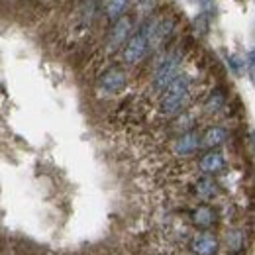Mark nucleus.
I'll list each match as a JSON object with an SVG mask.
<instances>
[{
    "label": "nucleus",
    "mask_w": 255,
    "mask_h": 255,
    "mask_svg": "<svg viewBox=\"0 0 255 255\" xmlns=\"http://www.w3.org/2000/svg\"><path fill=\"white\" fill-rule=\"evenodd\" d=\"M226 139H228V131L220 126H212L202 133V137H200V145H206V147H218V145H222Z\"/></svg>",
    "instance_id": "9d476101"
},
{
    "label": "nucleus",
    "mask_w": 255,
    "mask_h": 255,
    "mask_svg": "<svg viewBox=\"0 0 255 255\" xmlns=\"http://www.w3.org/2000/svg\"><path fill=\"white\" fill-rule=\"evenodd\" d=\"M191 218H192V224H194L196 228L208 230L212 224L216 222V212H214L212 206H208V204H200L198 208L192 210Z\"/></svg>",
    "instance_id": "1a4fd4ad"
},
{
    "label": "nucleus",
    "mask_w": 255,
    "mask_h": 255,
    "mask_svg": "<svg viewBox=\"0 0 255 255\" xmlns=\"http://www.w3.org/2000/svg\"><path fill=\"white\" fill-rule=\"evenodd\" d=\"M218 248H220V244L212 234H200L191 244V250L194 255H216Z\"/></svg>",
    "instance_id": "0eeeda50"
},
{
    "label": "nucleus",
    "mask_w": 255,
    "mask_h": 255,
    "mask_svg": "<svg viewBox=\"0 0 255 255\" xmlns=\"http://www.w3.org/2000/svg\"><path fill=\"white\" fill-rule=\"evenodd\" d=\"M224 104H226V95H224L222 91H214L212 95L208 96V100H206L204 108H206V112L214 114V112H218V110L222 108Z\"/></svg>",
    "instance_id": "4468645a"
},
{
    "label": "nucleus",
    "mask_w": 255,
    "mask_h": 255,
    "mask_svg": "<svg viewBox=\"0 0 255 255\" xmlns=\"http://www.w3.org/2000/svg\"><path fill=\"white\" fill-rule=\"evenodd\" d=\"M198 147H200V135H198V131H194V129L183 131V135H179V137L175 139V143H173V151H175L177 155H183V157L192 155Z\"/></svg>",
    "instance_id": "423d86ee"
},
{
    "label": "nucleus",
    "mask_w": 255,
    "mask_h": 255,
    "mask_svg": "<svg viewBox=\"0 0 255 255\" xmlns=\"http://www.w3.org/2000/svg\"><path fill=\"white\" fill-rule=\"evenodd\" d=\"M181 61H183V55H181V51H173L171 55H167L165 59H163V63L159 65V69L155 71V79H153V89L157 91V93H163L165 89H167V85L173 81V79H177L181 73Z\"/></svg>",
    "instance_id": "7ed1b4c3"
},
{
    "label": "nucleus",
    "mask_w": 255,
    "mask_h": 255,
    "mask_svg": "<svg viewBox=\"0 0 255 255\" xmlns=\"http://www.w3.org/2000/svg\"><path fill=\"white\" fill-rule=\"evenodd\" d=\"M157 6V0H137V10L143 16H149Z\"/></svg>",
    "instance_id": "dca6fc26"
},
{
    "label": "nucleus",
    "mask_w": 255,
    "mask_h": 255,
    "mask_svg": "<svg viewBox=\"0 0 255 255\" xmlns=\"http://www.w3.org/2000/svg\"><path fill=\"white\" fill-rule=\"evenodd\" d=\"M196 2H198V6L202 8V12H204V14H208V16H210V14L214 12V0H196Z\"/></svg>",
    "instance_id": "f3484780"
},
{
    "label": "nucleus",
    "mask_w": 255,
    "mask_h": 255,
    "mask_svg": "<svg viewBox=\"0 0 255 255\" xmlns=\"http://www.w3.org/2000/svg\"><path fill=\"white\" fill-rule=\"evenodd\" d=\"M98 6V0H79L77 8H79V16H81V22L85 26H89L93 22V16H95V10Z\"/></svg>",
    "instance_id": "f8f14e48"
},
{
    "label": "nucleus",
    "mask_w": 255,
    "mask_h": 255,
    "mask_svg": "<svg viewBox=\"0 0 255 255\" xmlns=\"http://www.w3.org/2000/svg\"><path fill=\"white\" fill-rule=\"evenodd\" d=\"M133 32V18L131 16H126L122 14L120 18L114 20V26L110 30V35H108V45L110 49H120L124 47V43L128 41V37Z\"/></svg>",
    "instance_id": "20e7f679"
},
{
    "label": "nucleus",
    "mask_w": 255,
    "mask_h": 255,
    "mask_svg": "<svg viewBox=\"0 0 255 255\" xmlns=\"http://www.w3.org/2000/svg\"><path fill=\"white\" fill-rule=\"evenodd\" d=\"M196 194H198L202 200H210V198H214V196L218 194V187H216V183H214L210 177H202V179H198V183H196Z\"/></svg>",
    "instance_id": "9b49d317"
},
{
    "label": "nucleus",
    "mask_w": 255,
    "mask_h": 255,
    "mask_svg": "<svg viewBox=\"0 0 255 255\" xmlns=\"http://www.w3.org/2000/svg\"><path fill=\"white\" fill-rule=\"evenodd\" d=\"M149 33H151V20L141 24L137 32L128 37V41L124 43V61L128 65L139 63L147 55V51H149Z\"/></svg>",
    "instance_id": "f03ea898"
},
{
    "label": "nucleus",
    "mask_w": 255,
    "mask_h": 255,
    "mask_svg": "<svg viewBox=\"0 0 255 255\" xmlns=\"http://www.w3.org/2000/svg\"><path fill=\"white\" fill-rule=\"evenodd\" d=\"M226 167V159L220 151H208L206 155H202L200 159V171L204 175H216Z\"/></svg>",
    "instance_id": "6e6552de"
},
{
    "label": "nucleus",
    "mask_w": 255,
    "mask_h": 255,
    "mask_svg": "<svg viewBox=\"0 0 255 255\" xmlns=\"http://www.w3.org/2000/svg\"><path fill=\"white\" fill-rule=\"evenodd\" d=\"M244 234L240 232V230H232V232H228V238H226V242H228V250H232V252H242L244 250Z\"/></svg>",
    "instance_id": "2eb2a0df"
},
{
    "label": "nucleus",
    "mask_w": 255,
    "mask_h": 255,
    "mask_svg": "<svg viewBox=\"0 0 255 255\" xmlns=\"http://www.w3.org/2000/svg\"><path fill=\"white\" fill-rule=\"evenodd\" d=\"M128 4H129V0H108L106 2V14H108V18L110 20L120 18L126 12Z\"/></svg>",
    "instance_id": "ddd939ff"
},
{
    "label": "nucleus",
    "mask_w": 255,
    "mask_h": 255,
    "mask_svg": "<svg viewBox=\"0 0 255 255\" xmlns=\"http://www.w3.org/2000/svg\"><path fill=\"white\" fill-rule=\"evenodd\" d=\"M126 85H128V77L126 73H124V69H120V67H110L100 77V81H98L100 91L106 93V95H118V93H122L126 89Z\"/></svg>",
    "instance_id": "39448f33"
},
{
    "label": "nucleus",
    "mask_w": 255,
    "mask_h": 255,
    "mask_svg": "<svg viewBox=\"0 0 255 255\" xmlns=\"http://www.w3.org/2000/svg\"><path fill=\"white\" fill-rule=\"evenodd\" d=\"M191 100V81L183 75H179L177 79H173L167 89L163 91L161 98V112L165 116H177L181 114L187 104Z\"/></svg>",
    "instance_id": "f257e3e1"
},
{
    "label": "nucleus",
    "mask_w": 255,
    "mask_h": 255,
    "mask_svg": "<svg viewBox=\"0 0 255 255\" xmlns=\"http://www.w3.org/2000/svg\"><path fill=\"white\" fill-rule=\"evenodd\" d=\"M102 2H104V4H106V2H108V0H102Z\"/></svg>",
    "instance_id": "a211bd4d"
}]
</instances>
